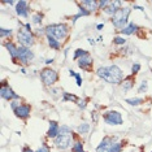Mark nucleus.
Instances as JSON below:
<instances>
[{
	"label": "nucleus",
	"instance_id": "obj_39",
	"mask_svg": "<svg viewBox=\"0 0 152 152\" xmlns=\"http://www.w3.org/2000/svg\"><path fill=\"white\" fill-rule=\"evenodd\" d=\"M91 118L94 120V122H98V118H99V115H98V112H91Z\"/></svg>",
	"mask_w": 152,
	"mask_h": 152
},
{
	"label": "nucleus",
	"instance_id": "obj_25",
	"mask_svg": "<svg viewBox=\"0 0 152 152\" xmlns=\"http://www.w3.org/2000/svg\"><path fill=\"white\" fill-rule=\"evenodd\" d=\"M90 129H91V126H90V124L87 122H83V124H81L78 127H77V131H78V134L79 135H82V134H87Z\"/></svg>",
	"mask_w": 152,
	"mask_h": 152
},
{
	"label": "nucleus",
	"instance_id": "obj_20",
	"mask_svg": "<svg viewBox=\"0 0 152 152\" xmlns=\"http://www.w3.org/2000/svg\"><path fill=\"white\" fill-rule=\"evenodd\" d=\"M63 102L68 103V102H73V103H78L79 99L77 95L72 94V92H63Z\"/></svg>",
	"mask_w": 152,
	"mask_h": 152
},
{
	"label": "nucleus",
	"instance_id": "obj_7",
	"mask_svg": "<svg viewBox=\"0 0 152 152\" xmlns=\"http://www.w3.org/2000/svg\"><path fill=\"white\" fill-rule=\"evenodd\" d=\"M103 120H104L105 124L112 126H117V125H122L124 124V118L122 115L118 112V110H107V112L103 113Z\"/></svg>",
	"mask_w": 152,
	"mask_h": 152
},
{
	"label": "nucleus",
	"instance_id": "obj_33",
	"mask_svg": "<svg viewBox=\"0 0 152 152\" xmlns=\"http://www.w3.org/2000/svg\"><path fill=\"white\" fill-rule=\"evenodd\" d=\"M110 4V1L109 0H100L99 1V9H102V11H104V9L107 8Z\"/></svg>",
	"mask_w": 152,
	"mask_h": 152
},
{
	"label": "nucleus",
	"instance_id": "obj_21",
	"mask_svg": "<svg viewBox=\"0 0 152 152\" xmlns=\"http://www.w3.org/2000/svg\"><path fill=\"white\" fill-rule=\"evenodd\" d=\"M79 7V5H78ZM91 13H90L88 11H86L85 8H82V7H79V12L77 13V15H74V16H72V22L75 23V21H77L78 18H81V17H85V16H90Z\"/></svg>",
	"mask_w": 152,
	"mask_h": 152
},
{
	"label": "nucleus",
	"instance_id": "obj_26",
	"mask_svg": "<svg viewBox=\"0 0 152 152\" xmlns=\"http://www.w3.org/2000/svg\"><path fill=\"white\" fill-rule=\"evenodd\" d=\"M126 103H127L129 105L138 107V105L143 104V103H144V99H142V98H131V99H126Z\"/></svg>",
	"mask_w": 152,
	"mask_h": 152
},
{
	"label": "nucleus",
	"instance_id": "obj_42",
	"mask_svg": "<svg viewBox=\"0 0 152 152\" xmlns=\"http://www.w3.org/2000/svg\"><path fill=\"white\" fill-rule=\"evenodd\" d=\"M22 152H35V151H33V150H31V148H30L29 146H25V147L22 148Z\"/></svg>",
	"mask_w": 152,
	"mask_h": 152
},
{
	"label": "nucleus",
	"instance_id": "obj_1",
	"mask_svg": "<svg viewBox=\"0 0 152 152\" xmlns=\"http://www.w3.org/2000/svg\"><path fill=\"white\" fill-rule=\"evenodd\" d=\"M96 74L100 79L105 81L110 85H121L125 78L124 72L117 65H109V66H99L96 69Z\"/></svg>",
	"mask_w": 152,
	"mask_h": 152
},
{
	"label": "nucleus",
	"instance_id": "obj_22",
	"mask_svg": "<svg viewBox=\"0 0 152 152\" xmlns=\"http://www.w3.org/2000/svg\"><path fill=\"white\" fill-rule=\"evenodd\" d=\"M43 18H44V15L42 12H35L31 16V23H34V25H40Z\"/></svg>",
	"mask_w": 152,
	"mask_h": 152
},
{
	"label": "nucleus",
	"instance_id": "obj_45",
	"mask_svg": "<svg viewBox=\"0 0 152 152\" xmlns=\"http://www.w3.org/2000/svg\"><path fill=\"white\" fill-rule=\"evenodd\" d=\"M53 61H55V58H47V60H46V61H44V63H46L47 65H50V64H52V63H53Z\"/></svg>",
	"mask_w": 152,
	"mask_h": 152
},
{
	"label": "nucleus",
	"instance_id": "obj_5",
	"mask_svg": "<svg viewBox=\"0 0 152 152\" xmlns=\"http://www.w3.org/2000/svg\"><path fill=\"white\" fill-rule=\"evenodd\" d=\"M40 79L46 87H52V86L58 81V73L52 68H44L40 70Z\"/></svg>",
	"mask_w": 152,
	"mask_h": 152
},
{
	"label": "nucleus",
	"instance_id": "obj_17",
	"mask_svg": "<svg viewBox=\"0 0 152 152\" xmlns=\"http://www.w3.org/2000/svg\"><path fill=\"white\" fill-rule=\"evenodd\" d=\"M139 29H140V27L138 26L137 23L129 22V25L125 26L122 30H118V31L122 34V37H124V35H133V34H137L138 31H139Z\"/></svg>",
	"mask_w": 152,
	"mask_h": 152
},
{
	"label": "nucleus",
	"instance_id": "obj_24",
	"mask_svg": "<svg viewBox=\"0 0 152 152\" xmlns=\"http://www.w3.org/2000/svg\"><path fill=\"white\" fill-rule=\"evenodd\" d=\"M90 52L88 51H86V50H82V48H77V50L74 51V55H73V60L75 61H78L81 57H83L86 56V55H88Z\"/></svg>",
	"mask_w": 152,
	"mask_h": 152
},
{
	"label": "nucleus",
	"instance_id": "obj_4",
	"mask_svg": "<svg viewBox=\"0 0 152 152\" xmlns=\"http://www.w3.org/2000/svg\"><path fill=\"white\" fill-rule=\"evenodd\" d=\"M17 40H18L20 46L31 48L35 44V34L25 27H20V30L17 31Z\"/></svg>",
	"mask_w": 152,
	"mask_h": 152
},
{
	"label": "nucleus",
	"instance_id": "obj_32",
	"mask_svg": "<svg viewBox=\"0 0 152 152\" xmlns=\"http://www.w3.org/2000/svg\"><path fill=\"white\" fill-rule=\"evenodd\" d=\"M60 133L61 134H73V130H72V127H69L68 125H61Z\"/></svg>",
	"mask_w": 152,
	"mask_h": 152
},
{
	"label": "nucleus",
	"instance_id": "obj_15",
	"mask_svg": "<svg viewBox=\"0 0 152 152\" xmlns=\"http://www.w3.org/2000/svg\"><path fill=\"white\" fill-rule=\"evenodd\" d=\"M77 5L85 8L86 11H88L90 13L99 9V1H96V0H82V1H77Z\"/></svg>",
	"mask_w": 152,
	"mask_h": 152
},
{
	"label": "nucleus",
	"instance_id": "obj_38",
	"mask_svg": "<svg viewBox=\"0 0 152 152\" xmlns=\"http://www.w3.org/2000/svg\"><path fill=\"white\" fill-rule=\"evenodd\" d=\"M74 78H75V82H77V86H78V87H81V86H82V77H81V74L77 73Z\"/></svg>",
	"mask_w": 152,
	"mask_h": 152
},
{
	"label": "nucleus",
	"instance_id": "obj_19",
	"mask_svg": "<svg viewBox=\"0 0 152 152\" xmlns=\"http://www.w3.org/2000/svg\"><path fill=\"white\" fill-rule=\"evenodd\" d=\"M46 38H47V43H48V46H50V48H52V50H55V51L61 50L63 44H61L60 40L55 39V38H52V37H48V35H46Z\"/></svg>",
	"mask_w": 152,
	"mask_h": 152
},
{
	"label": "nucleus",
	"instance_id": "obj_2",
	"mask_svg": "<svg viewBox=\"0 0 152 152\" xmlns=\"http://www.w3.org/2000/svg\"><path fill=\"white\" fill-rule=\"evenodd\" d=\"M46 30V35L52 37L57 40H64L66 39L70 34V27L65 22H58V23H50L44 27Z\"/></svg>",
	"mask_w": 152,
	"mask_h": 152
},
{
	"label": "nucleus",
	"instance_id": "obj_41",
	"mask_svg": "<svg viewBox=\"0 0 152 152\" xmlns=\"http://www.w3.org/2000/svg\"><path fill=\"white\" fill-rule=\"evenodd\" d=\"M22 26H23V27H25V29H27V30H30V31H33V30H31V23L26 22V23H22Z\"/></svg>",
	"mask_w": 152,
	"mask_h": 152
},
{
	"label": "nucleus",
	"instance_id": "obj_27",
	"mask_svg": "<svg viewBox=\"0 0 152 152\" xmlns=\"http://www.w3.org/2000/svg\"><path fill=\"white\" fill-rule=\"evenodd\" d=\"M72 152H86L83 150V143L81 140H74L73 147H72Z\"/></svg>",
	"mask_w": 152,
	"mask_h": 152
},
{
	"label": "nucleus",
	"instance_id": "obj_36",
	"mask_svg": "<svg viewBox=\"0 0 152 152\" xmlns=\"http://www.w3.org/2000/svg\"><path fill=\"white\" fill-rule=\"evenodd\" d=\"M77 105L81 109H85L86 107H87V99H83V100H79V102L77 103Z\"/></svg>",
	"mask_w": 152,
	"mask_h": 152
},
{
	"label": "nucleus",
	"instance_id": "obj_14",
	"mask_svg": "<svg viewBox=\"0 0 152 152\" xmlns=\"http://www.w3.org/2000/svg\"><path fill=\"white\" fill-rule=\"evenodd\" d=\"M115 140H116L115 137H109V135L104 137L102 139V142L99 143V146L96 147V152H108L109 147L115 143Z\"/></svg>",
	"mask_w": 152,
	"mask_h": 152
},
{
	"label": "nucleus",
	"instance_id": "obj_35",
	"mask_svg": "<svg viewBox=\"0 0 152 152\" xmlns=\"http://www.w3.org/2000/svg\"><path fill=\"white\" fill-rule=\"evenodd\" d=\"M20 104H21V100H13V102L9 103V105H11V109L12 110H15Z\"/></svg>",
	"mask_w": 152,
	"mask_h": 152
},
{
	"label": "nucleus",
	"instance_id": "obj_37",
	"mask_svg": "<svg viewBox=\"0 0 152 152\" xmlns=\"http://www.w3.org/2000/svg\"><path fill=\"white\" fill-rule=\"evenodd\" d=\"M60 91H61L60 88H52V87L50 88V94H51V95H53L55 98H57V96H58V92H60Z\"/></svg>",
	"mask_w": 152,
	"mask_h": 152
},
{
	"label": "nucleus",
	"instance_id": "obj_29",
	"mask_svg": "<svg viewBox=\"0 0 152 152\" xmlns=\"http://www.w3.org/2000/svg\"><path fill=\"white\" fill-rule=\"evenodd\" d=\"M113 44H116V46H126V39L124 37H121V35H117L113 38Z\"/></svg>",
	"mask_w": 152,
	"mask_h": 152
},
{
	"label": "nucleus",
	"instance_id": "obj_31",
	"mask_svg": "<svg viewBox=\"0 0 152 152\" xmlns=\"http://www.w3.org/2000/svg\"><path fill=\"white\" fill-rule=\"evenodd\" d=\"M147 88H148V83H147V81H143L140 83V86L138 87V94H144V92L147 91Z\"/></svg>",
	"mask_w": 152,
	"mask_h": 152
},
{
	"label": "nucleus",
	"instance_id": "obj_34",
	"mask_svg": "<svg viewBox=\"0 0 152 152\" xmlns=\"http://www.w3.org/2000/svg\"><path fill=\"white\" fill-rule=\"evenodd\" d=\"M50 151H51V150H50V146H48V144H46V143H43L42 146L38 148L35 152H50Z\"/></svg>",
	"mask_w": 152,
	"mask_h": 152
},
{
	"label": "nucleus",
	"instance_id": "obj_10",
	"mask_svg": "<svg viewBox=\"0 0 152 152\" xmlns=\"http://www.w3.org/2000/svg\"><path fill=\"white\" fill-rule=\"evenodd\" d=\"M13 113H15L16 117H18L20 120H27L30 117V113H31V105L26 104V103H21V104L13 110Z\"/></svg>",
	"mask_w": 152,
	"mask_h": 152
},
{
	"label": "nucleus",
	"instance_id": "obj_12",
	"mask_svg": "<svg viewBox=\"0 0 152 152\" xmlns=\"http://www.w3.org/2000/svg\"><path fill=\"white\" fill-rule=\"evenodd\" d=\"M3 46L7 48L9 56H11L12 61L15 64H18V46L16 43H13L12 40H7V42L3 43Z\"/></svg>",
	"mask_w": 152,
	"mask_h": 152
},
{
	"label": "nucleus",
	"instance_id": "obj_8",
	"mask_svg": "<svg viewBox=\"0 0 152 152\" xmlns=\"http://www.w3.org/2000/svg\"><path fill=\"white\" fill-rule=\"evenodd\" d=\"M0 96L4 100H8L9 103L13 102V100H21L20 95L13 91V88L9 86V83L5 79L1 82V86H0Z\"/></svg>",
	"mask_w": 152,
	"mask_h": 152
},
{
	"label": "nucleus",
	"instance_id": "obj_48",
	"mask_svg": "<svg viewBox=\"0 0 152 152\" xmlns=\"http://www.w3.org/2000/svg\"><path fill=\"white\" fill-rule=\"evenodd\" d=\"M21 73H22V74H26V70H25V68H21Z\"/></svg>",
	"mask_w": 152,
	"mask_h": 152
},
{
	"label": "nucleus",
	"instance_id": "obj_43",
	"mask_svg": "<svg viewBox=\"0 0 152 152\" xmlns=\"http://www.w3.org/2000/svg\"><path fill=\"white\" fill-rule=\"evenodd\" d=\"M87 40H88V43L91 44V46H95V44H96V40H95V39H92V38H88Z\"/></svg>",
	"mask_w": 152,
	"mask_h": 152
},
{
	"label": "nucleus",
	"instance_id": "obj_28",
	"mask_svg": "<svg viewBox=\"0 0 152 152\" xmlns=\"http://www.w3.org/2000/svg\"><path fill=\"white\" fill-rule=\"evenodd\" d=\"M12 29H5V27H0V38L1 39H5V38H9L12 35Z\"/></svg>",
	"mask_w": 152,
	"mask_h": 152
},
{
	"label": "nucleus",
	"instance_id": "obj_49",
	"mask_svg": "<svg viewBox=\"0 0 152 152\" xmlns=\"http://www.w3.org/2000/svg\"><path fill=\"white\" fill-rule=\"evenodd\" d=\"M98 42H103V37H99L98 38Z\"/></svg>",
	"mask_w": 152,
	"mask_h": 152
},
{
	"label": "nucleus",
	"instance_id": "obj_9",
	"mask_svg": "<svg viewBox=\"0 0 152 152\" xmlns=\"http://www.w3.org/2000/svg\"><path fill=\"white\" fill-rule=\"evenodd\" d=\"M35 57V53L31 51V48L23 46L18 47V65H29Z\"/></svg>",
	"mask_w": 152,
	"mask_h": 152
},
{
	"label": "nucleus",
	"instance_id": "obj_18",
	"mask_svg": "<svg viewBox=\"0 0 152 152\" xmlns=\"http://www.w3.org/2000/svg\"><path fill=\"white\" fill-rule=\"evenodd\" d=\"M134 83H135V75L130 74V75H127V77L124 78L122 83H121V87H122L124 91H129V90H131L134 87Z\"/></svg>",
	"mask_w": 152,
	"mask_h": 152
},
{
	"label": "nucleus",
	"instance_id": "obj_30",
	"mask_svg": "<svg viewBox=\"0 0 152 152\" xmlns=\"http://www.w3.org/2000/svg\"><path fill=\"white\" fill-rule=\"evenodd\" d=\"M140 69H142V65L139 63H134L133 65H131V74H133V75L138 74L140 72Z\"/></svg>",
	"mask_w": 152,
	"mask_h": 152
},
{
	"label": "nucleus",
	"instance_id": "obj_23",
	"mask_svg": "<svg viewBox=\"0 0 152 152\" xmlns=\"http://www.w3.org/2000/svg\"><path fill=\"white\" fill-rule=\"evenodd\" d=\"M124 146H125L124 142H115V143L109 147L108 152H121L122 151V148H124Z\"/></svg>",
	"mask_w": 152,
	"mask_h": 152
},
{
	"label": "nucleus",
	"instance_id": "obj_6",
	"mask_svg": "<svg viewBox=\"0 0 152 152\" xmlns=\"http://www.w3.org/2000/svg\"><path fill=\"white\" fill-rule=\"evenodd\" d=\"M74 142V138H73V134H58V135L53 139V144L55 147L58 148V150L64 151V150H68L70 148V146L73 144Z\"/></svg>",
	"mask_w": 152,
	"mask_h": 152
},
{
	"label": "nucleus",
	"instance_id": "obj_46",
	"mask_svg": "<svg viewBox=\"0 0 152 152\" xmlns=\"http://www.w3.org/2000/svg\"><path fill=\"white\" fill-rule=\"evenodd\" d=\"M103 27H104V22H103V23H98V25H96V29H98V30H102Z\"/></svg>",
	"mask_w": 152,
	"mask_h": 152
},
{
	"label": "nucleus",
	"instance_id": "obj_3",
	"mask_svg": "<svg viewBox=\"0 0 152 152\" xmlns=\"http://www.w3.org/2000/svg\"><path fill=\"white\" fill-rule=\"evenodd\" d=\"M131 13V9L129 7H121L115 15L110 17V22L113 23V26L116 29L122 30L125 26L129 25V16Z\"/></svg>",
	"mask_w": 152,
	"mask_h": 152
},
{
	"label": "nucleus",
	"instance_id": "obj_16",
	"mask_svg": "<svg viewBox=\"0 0 152 152\" xmlns=\"http://www.w3.org/2000/svg\"><path fill=\"white\" fill-rule=\"evenodd\" d=\"M60 125L56 121H50V127H48L47 131V138H51V139H55L58 134H60Z\"/></svg>",
	"mask_w": 152,
	"mask_h": 152
},
{
	"label": "nucleus",
	"instance_id": "obj_11",
	"mask_svg": "<svg viewBox=\"0 0 152 152\" xmlns=\"http://www.w3.org/2000/svg\"><path fill=\"white\" fill-rule=\"evenodd\" d=\"M79 69H82V70L87 72V73H91L92 72V66H94V58H92L91 55H86V56L81 57L79 60L77 61Z\"/></svg>",
	"mask_w": 152,
	"mask_h": 152
},
{
	"label": "nucleus",
	"instance_id": "obj_13",
	"mask_svg": "<svg viewBox=\"0 0 152 152\" xmlns=\"http://www.w3.org/2000/svg\"><path fill=\"white\" fill-rule=\"evenodd\" d=\"M15 11H16V13H17V16L23 17V18H27V17H29V12H30L29 3L25 1V0L17 1V4H16V7H15Z\"/></svg>",
	"mask_w": 152,
	"mask_h": 152
},
{
	"label": "nucleus",
	"instance_id": "obj_40",
	"mask_svg": "<svg viewBox=\"0 0 152 152\" xmlns=\"http://www.w3.org/2000/svg\"><path fill=\"white\" fill-rule=\"evenodd\" d=\"M3 4H5V5H15L16 7L17 1H13V0H4V1H3Z\"/></svg>",
	"mask_w": 152,
	"mask_h": 152
},
{
	"label": "nucleus",
	"instance_id": "obj_47",
	"mask_svg": "<svg viewBox=\"0 0 152 152\" xmlns=\"http://www.w3.org/2000/svg\"><path fill=\"white\" fill-rule=\"evenodd\" d=\"M134 9H139V11H142V12H143V11H144V9H143V8H142V7H134Z\"/></svg>",
	"mask_w": 152,
	"mask_h": 152
},
{
	"label": "nucleus",
	"instance_id": "obj_44",
	"mask_svg": "<svg viewBox=\"0 0 152 152\" xmlns=\"http://www.w3.org/2000/svg\"><path fill=\"white\" fill-rule=\"evenodd\" d=\"M75 74L77 73H75L73 69H69V75H70V77H75Z\"/></svg>",
	"mask_w": 152,
	"mask_h": 152
}]
</instances>
